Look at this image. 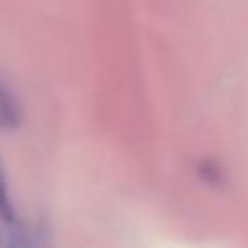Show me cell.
Returning a JSON list of instances; mask_svg holds the SVG:
<instances>
[{
	"label": "cell",
	"mask_w": 248,
	"mask_h": 248,
	"mask_svg": "<svg viewBox=\"0 0 248 248\" xmlns=\"http://www.w3.org/2000/svg\"><path fill=\"white\" fill-rule=\"evenodd\" d=\"M21 122L19 108L8 89L0 83V128H16Z\"/></svg>",
	"instance_id": "obj_1"
},
{
	"label": "cell",
	"mask_w": 248,
	"mask_h": 248,
	"mask_svg": "<svg viewBox=\"0 0 248 248\" xmlns=\"http://www.w3.org/2000/svg\"><path fill=\"white\" fill-rule=\"evenodd\" d=\"M0 219L4 223H8V225H16L17 223L14 205H12L10 196H8V182H6V174H4L2 165H0Z\"/></svg>",
	"instance_id": "obj_2"
}]
</instances>
